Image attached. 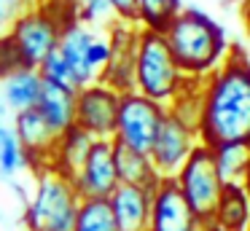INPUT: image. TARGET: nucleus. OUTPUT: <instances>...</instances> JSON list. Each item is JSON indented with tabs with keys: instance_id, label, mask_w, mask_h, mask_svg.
Listing matches in <instances>:
<instances>
[{
	"instance_id": "1",
	"label": "nucleus",
	"mask_w": 250,
	"mask_h": 231,
	"mask_svg": "<svg viewBox=\"0 0 250 231\" xmlns=\"http://www.w3.org/2000/svg\"><path fill=\"white\" fill-rule=\"evenodd\" d=\"M199 143L248 145L250 148V57L245 48H229L226 59L202 78V107L196 121Z\"/></svg>"
},
{
	"instance_id": "2",
	"label": "nucleus",
	"mask_w": 250,
	"mask_h": 231,
	"mask_svg": "<svg viewBox=\"0 0 250 231\" xmlns=\"http://www.w3.org/2000/svg\"><path fill=\"white\" fill-rule=\"evenodd\" d=\"M162 35L186 78H207L229 54L223 27L199 8H180Z\"/></svg>"
},
{
	"instance_id": "3",
	"label": "nucleus",
	"mask_w": 250,
	"mask_h": 231,
	"mask_svg": "<svg viewBox=\"0 0 250 231\" xmlns=\"http://www.w3.org/2000/svg\"><path fill=\"white\" fill-rule=\"evenodd\" d=\"M186 75L180 73L172 51L162 32L140 30L137 35V54H135V91L164 107L175 100L186 86Z\"/></svg>"
},
{
	"instance_id": "4",
	"label": "nucleus",
	"mask_w": 250,
	"mask_h": 231,
	"mask_svg": "<svg viewBox=\"0 0 250 231\" xmlns=\"http://www.w3.org/2000/svg\"><path fill=\"white\" fill-rule=\"evenodd\" d=\"M35 188L24 210V229L27 231H73L81 196L67 177L57 175L54 169L33 172Z\"/></svg>"
},
{
	"instance_id": "5",
	"label": "nucleus",
	"mask_w": 250,
	"mask_h": 231,
	"mask_svg": "<svg viewBox=\"0 0 250 231\" xmlns=\"http://www.w3.org/2000/svg\"><path fill=\"white\" fill-rule=\"evenodd\" d=\"M175 183H178L183 199L188 202V207L194 210V215L202 220V226H210L218 199H221L223 186H226L221 172H218L212 148H207L202 143L196 145L191 150V156L186 159V164L180 167V172L175 175Z\"/></svg>"
},
{
	"instance_id": "6",
	"label": "nucleus",
	"mask_w": 250,
	"mask_h": 231,
	"mask_svg": "<svg viewBox=\"0 0 250 231\" xmlns=\"http://www.w3.org/2000/svg\"><path fill=\"white\" fill-rule=\"evenodd\" d=\"M167 107L162 102H153L137 91H124L119 100V116H116L113 143L126 145L132 150L148 153L159 134Z\"/></svg>"
},
{
	"instance_id": "7",
	"label": "nucleus",
	"mask_w": 250,
	"mask_h": 231,
	"mask_svg": "<svg viewBox=\"0 0 250 231\" xmlns=\"http://www.w3.org/2000/svg\"><path fill=\"white\" fill-rule=\"evenodd\" d=\"M8 35H11L14 43H17L24 67L38 70V64L57 48L62 30L57 27V21L51 19V16L46 14L35 0H30L27 8L11 21Z\"/></svg>"
},
{
	"instance_id": "8",
	"label": "nucleus",
	"mask_w": 250,
	"mask_h": 231,
	"mask_svg": "<svg viewBox=\"0 0 250 231\" xmlns=\"http://www.w3.org/2000/svg\"><path fill=\"white\" fill-rule=\"evenodd\" d=\"M121 94L103 81L81 86L76 91V126L94 140H113Z\"/></svg>"
},
{
	"instance_id": "9",
	"label": "nucleus",
	"mask_w": 250,
	"mask_h": 231,
	"mask_svg": "<svg viewBox=\"0 0 250 231\" xmlns=\"http://www.w3.org/2000/svg\"><path fill=\"white\" fill-rule=\"evenodd\" d=\"M196 145H199L196 126H191L188 121L167 110L148 156H151V164L159 172V177H175Z\"/></svg>"
},
{
	"instance_id": "10",
	"label": "nucleus",
	"mask_w": 250,
	"mask_h": 231,
	"mask_svg": "<svg viewBox=\"0 0 250 231\" xmlns=\"http://www.w3.org/2000/svg\"><path fill=\"white\" fill-rule=\"evenodd\" d=\"M110 43V54L105 62L100 81L110 89H116L119 94L124 91H135V54H137V35L140 27L129 24V21H110L105 27Z\"/></svg>"
},
{
	"instance_id": "11",
	"label": "nucleus",
	"mask_w": 250,
	"mask_h": 231,
	"mask_svg": "<svg viewBox=\"0 0 250 231\" xmlns=\"http://www.w3.org/2000/svg\"><path fill=\"white\" fill-rule=\"evenodd\" d=\"M148 231H205L202 220L183 199L175 177H162L153 186Z\"/></svg>"
},
{
	"instance_id": "12",
	"label": "nucleus",
	"mask_w": 250,
	"mask_h": 231,
	"mask_svg": "<svg viewBox=\"0 0 250 231\" xmlns=\"http://www.w3.org/2000/svg\"><path fill=\"white\" fill-rule=\"evenodd\" d=\"M73 186L81 199H108L119 188L113 140H92Z\"/></svg>"
},
{
	"instance_id": "13",
	"label": "nucleus",
	"mask_w": 250,
	"mask_h": 231,
	"mask_svg": "<svg viewBox=\"0 0 250 231\" xmlns=\"http://www.w3.org/2000/svg\"><path fill=\"white\" fill-rule=\"evenodd\" d=\"M11 132L24 153V169L38 172L43 167H49L60 134L49 126V121L41 116L38 107H27V110L14 113Z\"/></svg>"
},
{
	"instance_id": "14",
	"label": "nucleus",
	"mask_w": 250,
	"mask_h": 231,
	"mask_svg": "<svg viewBox=\"0 0 250 231\" xmlns=\"http://www.w3.org/2000/svg\"><path fill=\"white\" fill-rule=\"evenodd\" d=\"M151 191L153 188L119 183V188L108 196L119 231H148V218H151Z\"/></svg>"
},
{
	"instance_id": "15",
	"label": "nucleus",
	"mask_w": 250,
	"mask_h": 231,
	"mask_svg": "<svg viewBox=\"0 0 250 231\" xmlns=\"http://www.w3.org/2000/svg\"><path fill=\"white\" fill-rule=\"evenodd\" d=\"M97 30H100V27L76 21V24H70L67 30H62L60 43H57V51L62 54L65 64L70 67V73H73V78H76L78 89L94 81L92 73H89V67H86V48H89V43H92V38H94V32H97Z\"/></svg>"
},
{
	"instance_id": "16",
	"label": "nucleus",
	"mask_w": 250,
	"mask_h": 231,
	"mask_svg": "<svg viewBox=\"0 0 250 231\" xmlns=\"http://www.w3.org/2000/svg\"><path fill=\"white\" fill-rule=\"evenodd\" d=\"M94 137H89L83 129H78L73 124L70 129L57 137V145H54V153H51V161H49V169H54L57 175L67 177V180H76L78 169H81L83 159H86V150L92 145Z\"/></svg>"
},
{
	"instance_id": "17",
	"label": "nucleus",
	"mask_w": 250,
	"mask_h": 231,
	"mask_svg": "<svg viewBox=\"0 0 250 231\" xmlns=\"http://www.w3.org/2000/svg\"><path fill=\"white\" fill-rule=\"evenodd\" d=\"M41 89H43V78L35 67H19L14 70L8 78L0 81V102L11 113L27 110V107L38 105Z\"/></svg>"
},
{
	"instance_id": "18",
	"label": "nucleus",
	"mask_w": 250,
	"mask_h": 231,
	"mask_svg": "<svg viewBox=\"0 0 250 231\" xmlns=\"http://www.w3.org/2000/svg\"><path fill=\"white\" fill-rule=\"evenodd\" d=\"M35 107L49 121V126L57 134H62L65 129H70L76 124V89H65L60 84L43 81V89H41V97H38V105Z\"/></svg>"
},
{
	"instance_id": "19",
	"label": "nucleus",
	"mask_w": 250,
	"mask_h": 231,
	"mask_svg": "<svg viewBox=\"0 0 250 231\" xmlns=\"http://www.w3.org/2000/svg\"><path fill=\"white\" fill-rule=\"evenodd\" d=\"M215 231H250V196L239 183H226L212 215Z\"/></svg>"
},
{
	"instance_id": "20",
	"label": "nucleus",
	"mask_w": 250,
	"mask_h": 231,
	"mask_svg": "<svg viewBox=\"0 0 250 231\" xmlns=\"http://www.w3.org/2000/svg\"><path fill=\"white\" fill-rule=\"evenodd\" d=\"M113 156H116V169H119V183L126 186H143V188H153L162 177L153 169L151 156L132 150L126 145L113 143Z\"/></svg>"
},
{
	"instance_id": "21",
	"label": "nucleus",
	"mask_w": 250,
	"mask_h": 231,
	"mask_svg": "<svg viewBox=\"0 0 250 231\" xmlns=\"http://www.w3.org/2000/svg\"><path fill=\"white\" fill-rule=\"evenodd\" d=\"M73 231H119L108 199H81Z\"/></svg>"
},
{
	"instance_id": "22",
	"label": "nucleus",
	"mask_w": 250,
	"mask_h": 231,
	"mask_svg": "<svg viewBox=\"0 0 250 231\" xmlns=\"http://www.w3.org/2000/svg\"><path fill=\"white\" fill-rule=\"evenodd\" d=\"M180 8H183L180 0H137L135 24L140 27V30L164 32V27L178 16Z\"/></svg>"
},
{
	"instance_id": "23",
	"label": "nucleus",
	"mask_w": 250,
	"mask_h": 231,
	"mask_svg": "<svg viewBox=\"0 0 250 231\" xmlns=\"http://www.w3.org/2000/svg\"><path fill=\"white\" fill-rule=\"evenodd\" d=\"M248 153H250L248 145H218V148H212V156H215V164H218V172H221L223 183L242 180Z\"/></svg>"
},
{
	"instance_id": "24",
	"label": "nucleus",
	"mask_w": 250,
	"mask_h": 231,
	"mask_svg": "<svg viewBox=\"0 0 250 231\" xmlns=\"http://www.w3.org/2000/svg\"><path fill=\"white\" fill-rule=\"evenodd\" d=\"M22 167H24V153L19 148L17 137H14V132L8 126L0 124V175L11 177Z\"/></svg>"
},
{
	"instance_id": "25",
	"label": "nucleus",
	"mask_w": 250,
	"mask_h": 231,
	"mask_svg": "<svg viewBox=\"0 0 250 231\" xmlns=\"http://www.w3.org/2000/svg\"><path fill=\"white\" fill-rule=\"evenodd\" d=\"M38 73H41V78L49 81V84H60V86H65V89H76L78 91L76 78H73L70 67L65 64V59H62V54L57 51V48L38 64Z\"/></svg>"
},
{
	"instance_id": "26",
	"label": "nucleus",
	"mask_w": 250,
	"mask_h": 231,
	"mask_svg": "<svg viewBox=\"0 0 250 231\" xmlns=\"http://www.w3.org/2000/svg\"><path fill=\"white\" fill-rule=\"evenodd\" d=\"M19 67H24V64H22V57H19L17 43L8 32H0V81L8 78Z\"/></svg>"
},
{
	"instance_id": "27",
	"label": "nucleus",
	"mask_w": 250,
	"mask_h": 231,
	"mask_svg": "<svg viewBox=\"0 0 250 231\" xmlns=\"http://www.w3.org/2000/svg\"><path fill=\"white\" fill-rule=\"evenodd\" d=\"M30 5V0H0V32H8L11 21Z\"/></svg>"
},
{
	"instance_id": "28",
	"label": "nucleus",
	"mask_w": 250,
	"mask_h": 231,
	"mask_svg": "<svg viewBox=\"0 0 250 231\" xmlns=\"http://www.w3.org/2000/svg\"><path fill=\"white\" fill-rule=\"evenodd\" d=\"M110 11L119 21H129L135 24V11H137V0H108Z\"/></svg>"
},
{
	"instance_id": "29",
	"label": "nucleus",
	"mask_w": 250,
	"mask_h": 231,
	"mask_svg": "<svg viewBox=\"0 0 250 231\" xmlns=\"http://www.w3.org/2000/svg\"><path fill=\"white\" fill-rule=\"evenodd\" d=\"M239 186H242L245 193L250 196V153H248V164H245V172H242V180H239Z\"/></svg>"
},
{
	"instance_id": "30",
	"label": "nucleus",
	"mask_w": 250,
	"mask_h": 231,
	"mask_svg": "<svg viewBox=\"0 0 250 231\" xmlns=\"http://www.w3.org/2000/svg\"><path fill=\"white\" fill-rule=\"evenodd\" d=\"M242 16H245V24H248V30H250V0H245V5H242Z\"/></svg>"
},
{
	"instance_id": "31",
	"label": "nucleus",
	"mask_w": 250,
	"mask_h": 231,
	"mask_svg": "<svg viewBox=\"0 0 250 231\" xmlns=\"http://www.w3.org/2000/svg\"><path fill=\"white\" fill-rule=\"evenodd\" d=\"M70 3H76V5H78V3H81V0H70Z\"/></svg>"
}]
</instances>
